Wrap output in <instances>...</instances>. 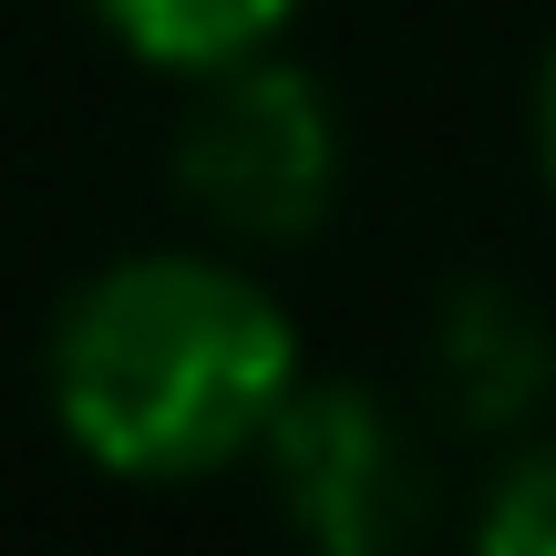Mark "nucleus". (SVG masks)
Returning <instances> with one entry per match:
<instances>
[{"label":"nucleus","mask_w":556,"mask_h":556,"mask_svg":"<svg viewBox=\"0 0 556 556\" xmlns=\"http://www.w3.org/2000/svg\"><path fill=\"white\" fill-rule=\"evenodd\" d=\"M83 11H93V31L124 62H144L165 83H197L217 62H248L268 41H289L299 0H83Z\"/></svg>","instance_id":"39448f33"},{"label":"nucleus","mask_w":556,"mask_h":556,"mask_svg":"<svg viewBox=\"0 0 556 556\" xmlns=\"http://www.w3.org/2000/svg\"><path fill=\"white\" fill-rule=\"evenodd\" d=\"M299 371V319L217 238L103 258L41 340V402L62 443L93 475L155 495L248 464Z\"/></svg>","instance_id":"f257e3e1"},{"label":"nucleus","mask_w":556,"mask_h":556,"mask_svg":"<svg viewBox=\"0 0 556 556\" xmlns=\"http://www.w3.org/2000/svg\"><path fill=\"white\" fill-rule=\"evenodd\" d=\"M422 392L464 433H526L556 392V330L516 278H443L433 319H422Z\"/></svg>","instance_id":"20e7f679"},{"label":"nucleus","mask_w":556,"mask_h":556,"mask_svg":"<svg viewBox=\"0 0 556 556\" xmlns=\"http://www.w3.org/2000/svg\"><path fill=\"white\" fill-rule=\"evenodd\" d=\"M351 176V135H340V103L309 62H289V41L248 62L186 83L176 114V206L238 258H278V248H309L340 206Z\"/></svg>","instance_id":"f03ea898"},{"label":"nucleus","mask_w":556,"mask_h":556,"mask_svg":"<svg viewBox=\"0 0 556 556\" xmlns=\"http://www.w3.org/2000/svg\"><path fill=\"white\" fill-rule=\"evenodd\" d=\"M464 536L484 556H556V433H505V464L484 475Z\"/></svg>","instance_id":"423d86ee"},{"label":"nucleus","mask_w":556,"mask_h":556,"mask_svg":"<svg viewBox=\"0 0 556 556\" xmlns=\"http://www.w3.org/2000/svg\"><path fill=\"white\" fill-rule=\"evenodd\" d=\"M248 464L268 475L278 526L309 536L319 556H392L433 516V475H422L413 422L371 381H340V371H299Z\"/></svg>","instance_id":"7ed1b4c3"},{"label":"nucleus","mask_w":556,"mask_h":556,"mask_svg":"<svg viewBox=\"0 0 556 556\" xmlns=\"http://www.w3.org/2000/svg\"><path fill=\"white\" fill-rule=\"evenodd\" d=\"M526 135H536V176H546V197H556V31H546V52H536V93H526Z\"/></svg>","instance_id":"0eeeda50"}]
</instances>
